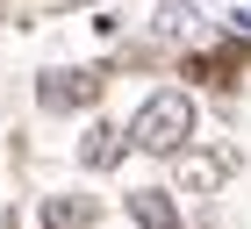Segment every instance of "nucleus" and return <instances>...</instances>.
Wrapping results in <instances>:
<instances>
[{"label":"nucleus","mask_w":251,"mask_h":229,"mask_svg":"<svg viewBox=\"0 0 251 229\" xmlns=\"http://www.w3.org/2000/svg\"><path fill=\"white\" fill-rule=\"evenodd\" d=\"M194 129H201V108H194V93L187 86H158L144 108H136V122L122 136H129L136 151H151V158H179L194 143Z\"/></svg>","instance_id":"f257e3e1"},{"label":"nucleus","mask_w":251,"mask_h":229,"mask_svg":"<svg viewBox=\"0 0 251 229\" xmlns=\"http://www.w3.org/2000/svg\"><path fill=\"white\" fill-rule=\"evenodd\" d=\"M100 86L108 79L94 72V65H50V72H36V108L43 114H79V108H94Z\"/></svg>","instance_id":"f03ea898"},{"label":"nucleus","mask_w":251,"mask_h":229,"mask_svg":"<svg viewBox=\"0 0 251 229\" xmlns=\"http://www.w3.org/2000/svg\"><path fill=\"white\" fill-rule=\"evenodd\" d=\"M173 172H179V193H223L237 172V151L230 143H187L173 158Z\"/></svg>","instance_id":"7ed1b4c3"},{"label":"nucleus","mask_w":251,"mask_h":229,"mask_svg":"<svg viewBox=\"0 0 251 229\" xmlns=\"http://www.w3.org/2000/svg\"><path fill=\"white\" fill-rule=\"evenodd\" d=\"M129 222H136V229H187L173 186H129Z\"/></svg>","instance_id":"20e7f679"},{"label":"nucleus","mask_w":251,"mask_h":229,"mask_svg":"<svg viewBox=\"0 0 251 229\" xmlns=\"http://www.w3.org/2000/svg\"><path fill=\"white\" fill-rule=\"evenodd\" d=\"M122 151H129V136H122L115 122H86V136H79V165L86 172H115Z\"/></svg>","instance_id":"39448f33"},{"label":"nucleus","mask_w":251,"mask_h":229,"mask_svg":"<svg viewBox=\"0 0 251 229\" xmlns=\"http://www.w3.org/2000/svg\"><path fill=\"white\" fill-rule=\"evenodd\" d=\"M43 229H94V201L86 193H50L43 201Z\"/></svg>","instance_id":"423d86ee"},{"label":"nucleus","mask_w":251,"mask_h":229,"mask_svg":"<svg viewBox=\"0 0 251 229\" xmlns=\"http://www.w3.org/2000/svg\"><path fill=\"white\" fill-rule=\"evenodd\" d=\"M65 7H79V0H0V15H7V22H22V29H29V22L65 15Z\"/></svg>","instance_id":"0eeeda50"},{"label":"nucleus","mask_w":251,"mask_h":229,"mask_svg":"<svg viewBox=\"0 0 251 229\" xmlns=\"http://www.w3.org/2000/svg\"><path fill=\"white\" fill-rule=\"evenodd\" d=\"M0 229H15V222H0Z\"/></svg>","instance_id":"6e6552de"}]
</instances>
